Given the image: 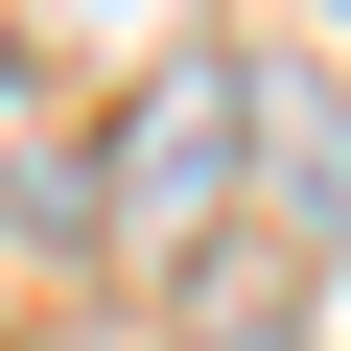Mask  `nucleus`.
<instances>
[{
  "mask_svg": "<svg viewBox=\"0 0 351 351\" xmlns=\"http://www.w3.org/2000/svg\"><path fill=\"white\" fill-rule=\"evenodd\" d=\"M94 24H164V0H94Z\"/></svg>",
  "mask_w": 351,
  "mask_h": 351,
  "instance_id": "4",
  "label": "nucleus"
},
{
  "mask_svg": "<svg viewBox=\"0 0 351 351\" xmlns=\"http://www.w3.org/2000/svg\"><path fill=\"white\" fill-rule=\"evenodd\" d=\"M211 188H234V71H164V94L117 117V164H94L71 211H94L117 258H188V234H211Z\"/></svg>",
  "mask_w": 351,
  "mask_h": 351,
  "instance_id": "1",
  "label": "nucleus"
},
{
  "mask_svg": "<svg viewBox=\"0 0 351 351\" xmlns=\"http://www.w3.org/2000/svg\"><path fill=\"white\" fill-rule=\"evenodd\" d=\"M328 24H351V0H328Z\"/></svg>",
  "mask_w": 351,
  "mask_h": 351,
  "instance_id": "5",
  "label": "nucleus"
},
{
  "mask_svg": "<svg viewBox=\"0 0 351 351\" xmlns=\"http://www.w3.org/2000/svg\"><path fill=\"white\" fill-rule=\"evenodd\" d=\"M304 234H188V351H304Z\"/></svg>",
  "mask_w": 351,
  "mask_h": 351,
  "instance_id": "2",
  "label": "nucleus"
},
{
  "mask_svg": "<svg viewBox=\"0 0 351 351\" xmlns=\"http://www.w3.org/2000/svg\"><path fill=\"white\" fill-rule=\"evenodd\" d=\"M304 328H328V351H351V234H328V281H304Z\"/></svg>",
  "mask_w": 351,
  "mask_h": 351,
  "instance_id": "3",
  "label": "nucleus"
}]
</instances>
